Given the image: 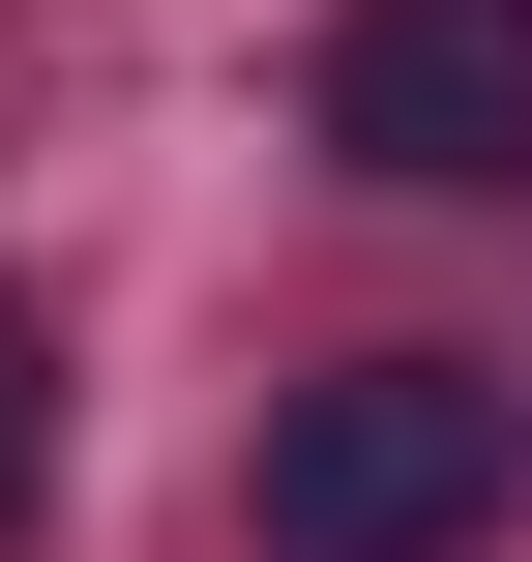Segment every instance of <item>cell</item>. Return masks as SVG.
Segmentation results:
<instances>
[{"label":"cell","mask_w":532,"mask_h":562,"mask_svg":"<svg viewBox=\"0 0 532 562\" xmlns=\"http://www.w3.org/2000/svg\"><path fill=\"white\" fill-rule=\"evenodd\" d=\"M326 148L415 207H532V0H355L326 30Z\"/></svg>","instance_id":"cell-2"},{"label":"cell","mask_w":532,"mask_h":562,"mask_svg":"<svg viewBox=\"0 0 532 562\" xmlns=\"http://www.w3.org/2000/svg\"><path fill=\"white\" fill-rule=\"evenodd\" d=\"M503 474H532V415H503V356H326V385H267V562H474L503 533Z\"/></svg>","instance_id":"cell-1"},{"label":"cell","mask_w":532,"mask_h":562,"mask_svg":"<svg viewBox=\"0 0 532 562\" xmlns=\"http://www.w3.org/2000/svg\"><path fill=\"white\" fill-rule=\"evenodd\" d=\"M30 474H59V326L0 296V533H30Z\"/></svg>","instance_id":"cell-3"}]
</instances>
